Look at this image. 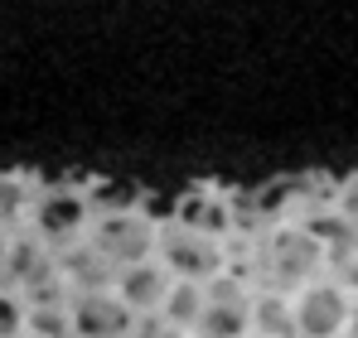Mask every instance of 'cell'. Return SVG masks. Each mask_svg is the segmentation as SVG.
<instances>
[{
	"mask_svg": "<svg viewBox=\"0 0 358 338\" xmlns=\"http://www.w3.org/2000/svg\"><path fill=\"white\" fill-rule=\"evenodd\" d=\"M354 319V290L339 281H305L291 295V324L296 338H344Z\"/></svg>",
	"mask_w": 358,
	"mask_h": 338,
	"instance_id": "6da1fadb",
	"label": "cell"
},
{
	"mask_svg": "<svg viewBox=\"0 0 358 338\" xmlns=\"http://www.w3.org/2000/svg\"><path fill=\"white\" fill-rule=\"evenodd\" d=\"M170 285H175V276H170L155 256H145V261L117 266V276H112L107 290L117 295V304L131 314V319H145V314H160V304H165Z\"/></svg>",
	"mask_w": 358,
	"mask_h": 338,
	"instance_id": "7a4b0ae2",
	"label": "cell"
},
{
	"mask_svg": "<svg viewBox=\"0 0 358 338\" xmlns=\"http://www.w3.org/2000/svg\"><path fill=\"white\" fill-rule=\"evenodd\" d=\"M252 300L238 290L233 281H208V304H203V319L194 324L189 338H252Z\"/></svg>",
	"mask_w": 358,
	"mask_h": 338,
	"instance_id": "3957f363",
	"label": "cell"
},
{
	"mask_svg": "<svg viewBox=\"0 0 358 338\" xmlns=\"http://www.w3.org/2000/svg\"><path fill=\"white\" fill-rule=\"evenodd\" d=\"M131 324L136 319L117 304L112 290H92L68 309V338H126Z\"/></svg>",
	"mask_w": 358,
	"mask_h": 338,
	"instance_id": "277c9868",
	"label": "cell"
},
{
	"mask_svg": "<svg viewBox=\"0 0 358 338\" xmlns=\"http://www.w3.org/2000/svg\"><path fill=\"white\" fill-rule=\"evenodd\" d=\"M203 304H208V285L175 281V285H170V295H165V304H160V319L175 324L179 334L189 338V334H194V324L203 319Z\"/></svg>",
	"mask_w": 358,
	"mask_h": 338,
	"instance_id": "5b68a950",
	"label": "cell"
},
{
	"mask_svg": "<svg viewBox=\"0 0 358 338\" xmlns=\"http://www.w3.org/2000/svg\"><path fill=\"white\" fill-rule=\"evenodd\" d=\"M0 338H29V304L15 290H0Z\"/></svg>",
	"mask_w": 358,
	"mask_h": 338,
	"instance_id": "8992f818",
	"label": "cell"
},
{
	"mask_svg": "<svg viewBox=\"0 0 358 338\" xmlns=\"http://www.w3.org/2000/svg\"><path fill=\"white\" fill-rule=\"evenodd\" d=\"M126 338H184V334H179L175 324H165L160 314H145V319L131 324V334H126Z\"/></svg>",
	"mask_w": 358,
	"mask_h": 338,
	"instance_id": "52a82bcc",
	"label": "cell"
}]
</instances>
